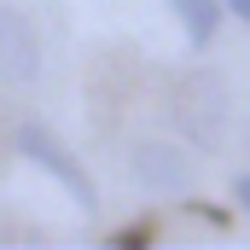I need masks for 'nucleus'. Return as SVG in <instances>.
<instances>
[{"instance_id": "f257e3e1", "label": "nucleus", "mask_w": 250, "mask_h": 250, "mask_svg": "<svg viewBox=\"0 0 250 250\" xmlns=\"http://www.w3.org/2000/svg\"><path fill=\"white\" fill-rule=\"evenodd\" d=\"M18 157L35 163L41 175H53V181L70 192L76 209H99V187H93V175L82 169V157H76L47 123H23V128H18Z\"/></svg>"}, {"instance_id": "f03ea898", "label": "nucleus", "mask_w": 250, "mask_h": 250, "mask_svg": "<svg viewBox=\"0 0 250 250\" xmlns=\"http://www.w3.org/2000/svg\"><path fill=\"white\" fill-rule=\"evenodd\" d=\"M128 175H134V187L151 192V198H187L198 187V163L175 140H157V134H146V140L128 146Z\"/></svg>"}, {"instance_id": "7ed1b4c3", "label": "nucleus", "mask_w": 250, "mask_h": 250, "mask_svg": "<svg viewBox=\"0 0 250 250\" xmlns=\"http://www.w3.org/2000/svg\"><path fill=\"white\" fill-rule=\"evenodd\" d=\"M175 123L192 140H215V128L227 123V87L215 76H187L181 93H175Z\"/></svg>"}, {"instance_id": "20e7f679", "label": "nucleus", "mask_w": 250, "mask_h": 250, "mask_svg": "<svg viewBox=\"0 0 250 250\" xmlns=\"http://www.w3.org/2000/svg\"><path fill=\"white\" fill-rule=\"evenodd\" d=\"M41 76V35L18 6H0V82H35Z\"/></svg>"}, {"instance_id": "39448f33", "label": "nucleus", "mask_w": 250, "mask_h": 250, "mask_svg": "<svg viewBox=\"0 0 250 250\" xmlns=\"http://www.w3.org/2000/svg\"><path fill=\"white\" fill-rule=\"evenodd\" d=\"M175 6V18H181V29H187L192 47H209L215 41V29H221V0H169Z\"/></svg>"}, {"instance_id": "423d86ee", "label": "nucleus", "mask_w": 250, "mask_h": 250, "mask_svg": "<svg viewBox=\"0 0 250 250\" xmlns=\"http://www.w3.org/2000/svg\"><path fill=\"white\" fill-rule=\"evenodd\" d=\"M151 239V221H134V227H123V233H111V245L117 250H128V245H146Z\"/></svg>"}, {"instance_id": "0eeeda50", "label": "nucleus", "mask_w": 250, "mask_h": 250, "mask_svg": "<svg viewBox=\"0 0 250 250\" xmlns=\"http://www.w3.org/2000/svg\"><path fill=\"white\" fill-rule=\"evenodd\" d=\"M233 204L250 215V175H239V181H233Z\"/></svg>"}, {"instance_id": "6e6552de", "label": "nucleus", "mask_w": 250, "mask_h": 250, "mask_svg": "<svg viewBox=\"0 0 250 250\" xmlns=\"http://www.w3.org/2000/svg\"><path fill=\"white\" fill-rule=\"evenodd\" d=\"M221 12H233V18L250 29V0H221Z\"/></svg>"}]
</instances>
